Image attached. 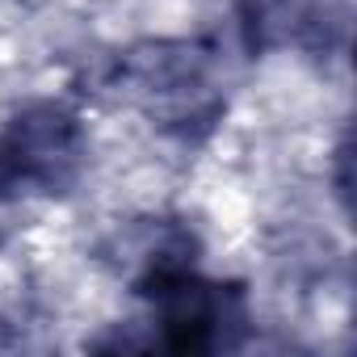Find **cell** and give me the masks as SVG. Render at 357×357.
Here are the masks:
<instances>
[{
    "label": "cell",
    "mask_w": 357,
    "mask_h": 357,
    "mask_svg": "<svg viewBox=\"0 0 357 357\" xmlns=\"http://www.w3.org/2000/svg\"><path fill=\"white\" fill-rule=\"evenodd\" d=\"M118 84L155 126L181 139L211 130L223 114L215 55L198 43H143L126 51L118 63Z\"/></svg>",
    "instance_id": "1"
},
{
    "label": "cell",
    "mask_w": 357,
    "mask_h": 357,
    "mask_svg": "<svg viewBox=\"0 0 357 357\" xmlns=\"http://www.w3.org/2000/svg\"><path fill=\"white\" fill-rule=\"evenodd\" d=\"M89 139L59 101H34L0 130V211L17 194H68L84 168Z\"/></svg>",
    "instance_id": "2"
},
{
    "label": "cell",
    "mask_w": 357,
    "mask_h": 357,
    "mask_svg": "<svg viewBox=\"0 0 357 357\" xmlns=\"http://www.w3.org/2000/svg\"><path fill=\"white\" fill-rule=\"evenodd\" d=\"M139 294L155 298L160 311V344L172 353H211L231 344V332L248 324L244 315V294L236 286H219L185 269H168L139 286Z\"/></svg>",
    "instance_id": "3"
}]
</instances>
